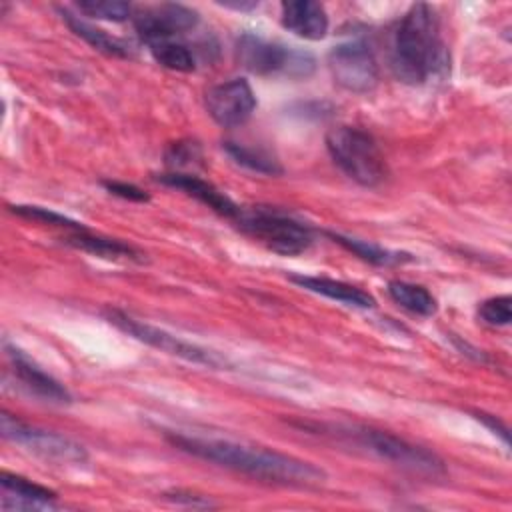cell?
Masks as SVG:
<instances>
[{"label":"cell","instance_id":"obj_15","mask_svg":"<svg viewBox=\"0 0 512 512\" xmlns=\"http://www.w3.org/2000/svg\"><path fill=\"white\" fill-rule=\"evenodd\" d=\"M282 26L304 38L322 40L328 32V14L320 2L314 0H290L282 2Z\"/></svg>","mask_w":512,"mask_h":512},{"label":"cell","instance_id":"obj_21","mask_svg":"<svg viewBox=\"0 0 512 512\" xmlns=\"http://www.w3.org/2000/svg\"><path fill=\"white\" fill-rule=\"evenodd\" d=\"M224 148L236 164H240L252 172H260V174H280L282 172V166L278 164V160L262 148H252V146L238 144V142H224Z\"/></svg>","mask_w":512,"mask_h":512},{"label":"cell","instance_id":"obj_22","mask_svg":"<svg viewBox=\"0 0 512 512\" xmlns=\"http://www.w3.org/2000/svg\"><path fill=\"white\" fill-rule=\"evenodd\" d=\"M150 54L154 56V60L174 72H192L196 68V60L194 54L186 48V44L182 42H174V40H160V42H152L148 44Z\"/></svg>","mask_w":512,"mask_h":512},{"label":"cell","instance_id":"obj_20","mask_svg":"<svg viewBox=\"0 0 512 512\" xmlns=\"http://www.w3.org/2000/svg\"><path fill=\"white\" fill-rule=\"evenodd\" d=\"M326 234L334 242H338L342 248H346L348 252L360 256L362 260H366L370 264H376V266H392V264H402V262L410 260V254L394 252V250L376 246L372 242H366V240H360V238H354V236H344L340 232H326Z\"/></svg>","mask_w":512,"mask_h":512},{"label":"cell","instance_id":"obj_11","mask_svg":"<svg viewBox=\"0 0 512 512\" xmlns=\"http://www.w3.org/2000/svg\"><path fill=\"white\" fill-rule=\"evenodd\" d=\"M256 108V96L244 78H232L206 92V110L222 128L244 124Z\"/></svg>","mask_w":512,"mask_h":512},{"label":"cell","instance_id":"obj_4","mask_svg":"<svg viewBox=\"0 0 512 512\" xmlns=\"http://www.w3.org/2000/svg\"><path fill=\"white\" fill-rule=\"evenodd\" d=\"M354 440L360 448L372 452L374 456L408 470L418 476H428V478H438L446 474L444 462L424 446L412 444L392 432L386 430H376V428H366V426H354L346 432H340Z\"/></svg>","mask_w":512,"mask_h":512},{"label":"cell","instance_id":"obj_24","mask_svg":"<svg viewBox=\"0 0 512 512\" xmlns=\"http://www.w3.org/2000/svg\"><path fill=\"white\" fill-rule=\"evenodd\" d=\"M10 210L22 218H28V220H34V222H44V224H50V226H60V228H72V230H84L82 224H78L76 220L64 216V214H58L50 208H42V206H32V204H14L10 206Z\"/></svg>","mask_w":512,"mask_h":512},{"label":"cell","instance_id":"obj_17","mask_svg":"<svg viewBox=\"0 0 512 512\" xmlns=\"http://www.w3.org/2000/svg\"><path fill=\"white\" fill-rule=\"evenodd\" d=\"M66 244H70L82 252H88L92 256L104 258V260H130V262L142 260V252L136 250L134 246H130L122 240H116V238L90 234L86 228L74 230L72 234H68Z\"/></svg>","mask_w":512,"mask_h":512},{"label":"cell","instance_id":"obj_18","mask_svg":"<svg viewBox=\"0 0 512 512\" xmlns=\"http://www.w3.org/2000/svg\"><path fill=\"white\" fill-rule=\"evenodd\" d=\"M60 14H62V20L68 24V28L76 36H80L84 42H88L94 50H98L102 54H108V56H116V58H128L130 56V48L124 40L106 34L104 30L88 24L86 20H82L80 16L72 14L66 8H60Z\"/></svg>","mask_w":512,"mask_h":512},{"label":"cell","instance_id":"obj_1","mask_svg":"<svg viewBox=\"0 0 512 512\" xmlns=\"http://www.w3.org/2000/svg\"><path fill=\"white\" fill-rule=\"evenodd\" d=\"M168 440L186 454L266 482L310 486L326 478L324 470L312 462L260 446L186 434H168Z\"/></svg>","mask_w":512,"mask_h":512},{"label":"cell","instance_id":"obj_25","mask_svg":"<svg viewBox=\"0 0 512 512\" xmlns=\"http://www.w3.org/2000/svg\"><path fill=\"white\" fill-rule=\"evenodd\" d=\"M512 298L508 294L492 296L484 300L478 308L480 318L490 326H508L512 320Z\"/></svg>","mask_w":512,"mask_h":512},{"label":"cell","instance_id":"obj_13","mask_svg":"<svg viewBox=\"0 0 512 512\" xmlns=\"http://www.w3.org/2000/svg\"><path fill=\"white\" fill-rule=\"evenodd\" d=\"M2 510H50L56 506V492L24 476L2 472Z\"/></svg>","mask_w":512,"mask_h":512},{"label":"cell","instance_id":"obj_9","mask_svg":"<svg viewBox=\"0 0 512 512\" xmlns=\"http://www.w3.org/2000/svg\"><path fill=\"white\" fill-rule=\"evenodd\" d=\"M328 68L334 82L354 94H366L378 84V64L364 40H348L328 54Z\"/></svg>","mask_w":512,"mask_h":512},{"label":"cell","instance_id":"obj_28","mask_svg":"<svg viewBox=\"0 0 512 512\" xmlns=\"http://www.w3.org/2000/svg\"><path fill=\"white\" fill-rule=\"evenodd\" d=\"M170 496H172L174 502L186 504V506H192V508H210V506H214L208 498L198 496V494H190V492H174Z\"/></svg>","mask_w":512,"mask_h":512},{"label":"cell","instance_id":"obj_2","mask_svg":"<svg viewBox=\"0 0 512 512\" xmlns=\"http://www.w3.org/2000/svg\"><path fill=\"white\" fill-rule=\"evenodd\" d=\"M448 52L440 38L438 16L432 6L414 4L400 20L392 44V70L406 84H424L442 74Z\"/></svg>","mask_w":512,"mask_h":512},{"label":"cell","instance_id":"obj_8","mask_svg":"<svg viewBox=\"0 0 512 512\" xmlns=\"http://www.w3.org/2000/svg\"><path fill=\"white\" fill-rule=\"evenodd\" d=\"M0 430L6 440L46 460L82 464L88 458V452L82 444L70 440L68 436L56 434L52 430L26 424L8 412H2L0 416Z\"/></svg>","mask_w":512,"mask_h":512},{"label":"cell","instance_id":"obj_19","mask_svg":"<svg viewBox=\"0 0 512 512\" xmlns=\"http://www.w3.org/2000/svg\"><path fill=\"white\" fill-rule=\"evenodd\" d=\"M390 298L404 310L418 314V316H432L438 310L436 298L420 284L404 282V280H390L388 282Z\"/></svg>","mask_w":512,"mask_h":512},{"label":"cell","instance_id":"obj_16","mask_svg":"<svg viewBox=\"0 0 512 512\" xmlns=\"http://www.w3.org/2000/svg\"><path fill=\"white\" fill-rule=\"evenodd\" d=\"M290 280L314 294H322V296L336 300L344 306H352V308L376 306V300L372 294H368L366 290H362L358 286L342 282V280H332V278H324V276H290Z\"/></svg>","mask_w":512,"mask_h":512},{"label":"cell","instance_id":"obj_7","mask_svg":"<svg viewBox=\"0 0 512 512\" xmlns=\"http://www.w3.org/2000/svg\"><path fill=\"white\" fill-rule=\"evenodd\" d=\"M104 316L108 318L110 324H114L116 328H120L122 332H126L128 336L152 346V348H158L160 352H166V354H172V356H178L186 362H192V364H202V366H208V368H222L226 366V360L214 352V350H208L204 346H198L194 342H188V340H182L158 326H152L148 322H142V320H136L134 316L122 312V310H116V308H108L104 312Z\"/></svg>","mask_w":512,"mask_h":512},{"label":"cell","instance_id":"obj_27","mask_svg":"<svg viewBox=\"0 0 512 512\" xmlns=\"http://www.w3.org/2000/svg\"><path fill=\"white\" fill-rule=\"evenodd\" d=\"M104 188H106L110 194L120 196V198H124V200H132V202H148V200H150V196H148L142 188H138V186H134V184L116 182V180H106V182H104Z\"/></svg>","mask_w":512,"mask_h":512},{"label":"cell","instance_id":"obj_12","mask_svg":"<svg viewBox=\"0 0 512 512\" xmlns=\"http://www.w3.org/2000/svg\"><path fill=\"white\" fill-rule=\"evenodd\" d=\"M6 350L12 362L14 376L30 394L54 404H68L72 400L70 392L58 380L46 374L38 364H34L22 350L8 344H6Z\"/></svg>","mask_w":512,"mask_h":512},{"label":"cell","instance_id":"obj_26","mask_svg":"<svg viewBox=\"0 0 512 512\" xmlns=\"http://www.w3.org/2000/svg\"><path fill=\"white\" fill-rule=\"evenodd\" d=\"M194 158H200V148L196 142H174L166 150V162L172 166H184Z\"/></svg>","mask_w":512,"mask_h":512},{"label":"cell","instance_id":"obj_10","mask_svg":"<svg viewBox=\"0 0 512 512\" xmlns=\"http://www.w3.org/2000/svg\"><path fill=\"white\" fill-rule=\"evenodd\" d=\"M196 24L198 12L176 2L148 6L134 16V28L146 44L172 40L174 36L192 30Z\"/></svg>","mask_w":512,"mask_h":512},{"label":"cell","instance_id":"obj_5","mask_svg":"<svg viewBox=\"0 0 512 512\" xmlns=\"http://www.w3.org/2000/svg\"><path fill=\"white\" fill-rule=\"evenodd\" d=\"M234 222L242 232L262 242L272 252H278L284 256L302 254L314 242V234L310 226L278 210H270V208L240 210Z\"/></svg>","mask_w":512,"mask_h":512},{"label":"cell","instance_id":"obj_29","mask_svg":"<svg viewBox=\"0 0 512 512\" xmlns=\"http://www.w3.org/2000/svg\"><path fill=\"white\" fill-rule=\"evenodd\" d=\"M476 418L482 420L494 434H500L504 442H508V432H506V426H502L496 416H490V414H484V412H476Z\"/></svg>","mask_w":512,"mask_h":512},{"label":"cell","instance_id":"obj_14","mask_svg":"<svg viewBox=\"0 0 512 512\" xmlns=\"http://www.w3.org/2000/svg\"><path fill=\"white\" fill-rule=\"evenodd\" d=\"M160 182L178 188L182 192H186L188 196L196 198L198 202H202L204 206L212 208L214 212H218L224 218L236 220L240 214V206L236 202H232V198H228L222 190H218L212 182H206L198 176L192 174H184V172H172V174H162L158 176Z\"/></svg>","mask_w":512,"mask_h":512},{"label":"cell","instance_id":"obj_6","mask_svg":"<svg viewBox=\"0 0 512 512\" xmlns=\"http://www.w3.org/2000/svg\"><path fill=\"white\" fill-rule=\"evenodd\" d=\"M236 56L246 70L258 76L308 78L316 68V60L310 52L270 42L254 34H242L238 38Z\"/></svg>","mask_w":512,"mask_h":512},{"label":"cell","instance_id":"obj_23","mask_svg":"<svg viewBox=\"0 0 512 512\" xmlns=\"http://www.w3.org/2000/svg\"><path fill=\"white\" fill-rule=\"evenodd\" d=\"M76 8L90 18L108 22H124L132 14V6L120 0H84L78 2Z\"/></svg>","mask_w":512,"mask_h":512},{"label":"cell","instance_id":"obj_3","mask_svg":"<svg viewBox=\"0 0 512 512\" xmlns=\"http://www.w3.org/2000/svg\"><path fill=\"white\" fill-rule=\"evenodd\" d=\"M334 164L360 186H378L386 178V162L378 142L362 128L336 126L326 134Z\"/></svg>","mask_w":512,"mask_h":512}]
</instances>
